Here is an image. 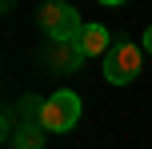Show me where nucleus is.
<instances>
[{"label": "nucleus", "mask_w": 152, "mask_h": 149, "mask_svg": "<svg viewBox=\"0 0 152 149\" xmlns=\"http://www.w3.org/2000/svg\"><path fill=\"white\" fill-rule=\"evenodd\" d=\"M40 28H44L48 44H72V40H80L84 24H80V12L68 4V0H44L36 12Z\"/></svg>", "instance_id": "1"}, {"label": "nucleus", "mask_w": 152, "mask_h": 149, "mask_svg": "<svg viewBox=\"0 0 152 149\" xmlns=\"http://www.w3.org/2000/svg\"><path fill=\"white\" fill-rule=\"evenodd\" d=\"M140 69H144V48L132 44V40H116L112 48H108L104 56V77L112 81V85H132V81L140 77Z\"/></svg>", "instance_id": "2"}, {"label": "nucleus", "mask_w": 152, "mask_h": 149, "mask_svg": "<svg viewBox=\"0 0 152 149\" xmlns=\"http://www.w3.org/2000/svg\"><path fill=\"white\" fill-rule=\"evenodd\" d=\"M80 121V97L72 89H56L52 97H44V109H40V125L44 133H68Z\"/></svg>", "instance_id": "3"}, {"label": "nucleus", "mask_w": 152, "mask_h": 149, "mask_svg": "<svg viewBox=\"0 0 152 149\" xmlns=\"http://www.w3.org/2000/svg\"><path fill=\"white\" fill-rule=\"evenodd\" d=\"M76 44H80L84 56H108V48H112L116 40H112V32H108L104 24H84V32H80Z\"/></svg>", "instance_id": "4"}, {"label": "nucleus", "mask_w": 152, "mask_h": 149, "mask_svg": "<svg viewBox=\"0 0 152 149\" xmlns=\"http://www.w3.org/2000/svg\"><path fill=\"white\" fill-rule=\"evenodd\" d=\"M44 61L52 64V69H60V73H76L80 69V61H84V53H80V44H48V53H44Z\"/></svg>", "instance_id": "5"}, {"label": "nucleus", "mask_w": 152, "mask_h": 149, "mask_svg": "<svg viewBox=\"0 0 152 149\" xmlns=\"http://www.w3.org/2000/svg\"><path fill=\"white\" fill-rule=\"evenodd\" d=\"M12 149H44V125L40 121H24L12 133Z\"/></svg>", "instance_id": "6"}, {"label": "nucleus", "mask_w": 152, "mask_h": 149, "mask_svg": "<svg viewBox=\"0 0 152 149\" xmlns=\"http://www.w3.org/2000/svg\"><path fill=\"white\" fill-rule=\"evenodd\" d=\"M140 48H144V53L152 56V24H148V28H144V36H140Z\"/></svg>", "instance_id": "7"}, {"label": "nucleus", "mask_w": 152, "mask_h": 149, "mask_svg": "<svg viewBox=\"0 0 152 149\" xmlns=\"http://www.w3.org/2000/svg\"><path fill=\"white\" fill-rule=\"evenodd\" d=\"M100 4H124V0H100Z\"/></svg>", "instance_id": "8"}, {"label": "nucleus", "mask_w": 152, "mask_h": 149, "mask_svg": "<svg viewBox=\"0 0 152 149\" xmlns=\"http://www.w3.org/2000/svg\"><path fill=\"white\" fill-rule=\"evenodd\" d=\"M8 4H12V0H4V8H8Z\"/></svg>", "instance_id": "9"}]
</instances>
